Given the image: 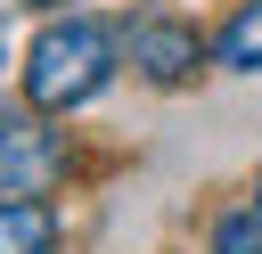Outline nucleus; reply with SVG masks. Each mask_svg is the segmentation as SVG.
Listing matches in <instances>:
<instances>
[{
  "label": "nucleus",
  "instance_id": "0eeeda50",
  "mask_svg": "<svg viewBox=\"0 0 262 254\" xmlns=\"http://www.w3.org/2000/svg\"><path fill=\"white\" fill-rule=\"evenodd\" d=\"M0 57H8V8H0Z\"/></svg>",
  "mask_w": 262,
  "mask_h": 254
},
{
  "label": "nucleus",
  "instance_id": "7ed1b4c3",
  "mask_svg": "<svg viewBox=\"0 0 262 254\" xmlns=\"http://www.w3.org/2000/svg\"><path fill=\"white\" fill-rule=\"evenodd\" d=\"M123 49H131V66H139L147 82H188V74H196V57H205L196 25H180V16H131Z\"/></svg>",
  "mask_w": 262,
  "mask_h": 254
},
{
  "label": "nucleus",
  "instance_id": "f03ea898",
  "mask_svg": "<svg viewBox=\"0 0 262 254\" xmlns=\"http://www.w3.org/2000/svg\"><path fill=\"white\" fill-rule=\"evenodd\" d=\"M66 172L57 131H41V115H0V197H49Z\"/></svg>",
  "mask_w": 262,
  "mask_h": 254
},
{
  "label": "nucleus",
  "instance_id": "6e6552de",
  "mask_svg": "<svg viewBox=\"0 0 262 254\" xmlns=\"http://www.w3.org/2000/svg\"><path fill=\"white\" fill-rule=\"evenodd\" d=\"M246 213H254V221H262V180H254V205H246Z\"/></svg>",
  "mask_w": 262,
  "mask_h": 254
},
{
  "label": "nucleus",
  "instance_id": "20e7f679",
  "mask_svg": "<svg viewBox=\"0 0 262 254\" xmlns=\"http://www.w3.org/2000/svg\"><path fill=\"white\" fill-rule=\"evenodd\" d=\"M49 238H57L49 205H33V197H0V254H49Z\"/></svg>",
  "mask_w": 262,
  "mask_h": 254
},
{
  "label": "nucleus",
  "instance_id": "39448f33",
  "mask_svg": "<svg viewBox=\"0 0 262 254\" xmlns=\"http://www.w3.org/2000/svg\"><path fill=\"white\" fill-rule=\"evenodd\" d=\"M213 57H221L229 74H262V0H246V8L213 33Z\"/></svg>",
  "mask_w": 262,
  "mask_h": 254
},
{
  "label": "nucleus",
  "instance_id": "f257e3e1",
  "mask_svg": "<svg viewBox=\"0 0 262 254\" xmlns=\"http://www.w3.org/2000/svg\"><path fill=\"white\" fill-rule=\"evenodd\" d=\"M115 57H123V41L106 25H90V16L41 25V41L25 49V98L41 115H66V107H82V98H98L115 82Z\"/></svg>",
  "mask_w": 262,
  "mask_h": 254
},
{
  "label": "nucleus",
  "instance_id": "1a4fd4ad",
  "mask_svg": "<svg viewBox=\"0 0 262 254\" xmlns=\"http://www.w3.org/2000/svg\"><path fill=\"white\" fill-rule=\"evenodd\" d=\"M33 8H57V0H33Z\"/></svg>",
  "mask_w": 262,
  "mask_h": 254
},
{
  "label": "nucleus",
  "instance_id": "423d86ee",
  "mask_svg": "<svg viewBox=\"0 0 262 254\" xmlns=\"http://www.w3.org/2000/svg\"><path fill=\"white\" fill-rule=\"evenodd\" d=\"M213 254H262V221H254V213L213 221Z\"/></svg>",
  "mask_w": 262,
  "mask_h": 254
}]
</instances>
